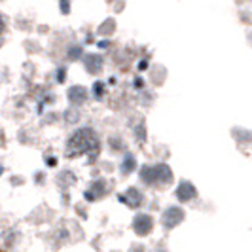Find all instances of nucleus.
I'll list each match as a JSON object with an SVG mask.
<instances>
[{
    "instance_id": "obj_13",
    "label": "nucleus",
    "mask_w": 252,
    "mask_h": 252,
    "mask_svg": "<svg viewBox=\"0 0 252 252\" xmlns=\"http://www.w3.org/2000/svg\"><path fill=\"white\" fill-rule=\"evenodd\" d=\"M59 82H64V70H59V76H57Z\"/></svg>"
},
{
    "instance_id": "obj_11",
    "label": "nucleus",
    "mask_w": 252,
    "mask_h": 252,
    "mask_svg": "<svg viewBox=\"0 0 252 252\" xmlns=\"http://www.w3.org/2000/svg\"><path fill=\"white\" fill-rule=\"evenodd\" d=\"M102 89H104V86H102L101 82H97V84H95V95H97V97L102 95Z\"/></svg>"
},
{
    "instance_id": "obj_12",
    "label": "nucleus",
    "mask_w": 252,
    "mask_h": 252,
    "mask_svg": "<svg viewBox=\"0 0 252 252\" xmlns=\"http://www.w3.org/2000/svg\"><path fill=\"white\" fill-rule=\"evenodd\" d=\"M78 55H82V48H72L70 50V57H78Z\"/></svg>"
},
{
    "instance_id": "obj_14",
    "label": "nucleus",
    "mask_w": 252,
    "mask_h": 252,
    "mask_svg": "<svg viewBox=\"0 0 252 252\" xmlns=\"http://www.w3.org/2000/svg\"><path fill=\"white\" fill-rule=\"evenodd\" d=\"M68 8H70V6H68L66 2H63V4H61V10H63V12H68Z\"/></svg>"
},
{
    "instance_id": "obj_4",
    "label": "nucleus",
    "mask_w": 252,
    "mask_h": 252,
    "mask_svg": "<svg viewBox=\"0 0 252 252\" xmlns=\"http://www.w3.org/2000/svg\"><path fill=\"white\" fill-rule=\"evenodd\" d=\"M152 227H154V220H152V216L148 215H137L135 216V220H133V229H135V233L140 235V237H144V235H148L152 231Z\"/></svg>"
},
{
    "instance_id": "obj_3",
    "label": "nucleus",
    "mask_w": 252,
    "mask_h": 252,
    "mask_svg": "<svg viewBox=\"0 0 252 252\" xmlns=\"http://www.w3.org/2000/svg\"><path fill=\"white\" fill-rule=\"evenodd\" d=\"M182 220H184V211H182L180 207H169L163 213V216H161V222H163V226L167 227V229L177 227Z\"/></svg>"
},
{
    "instance_id": "obj_6",
    "label": "nucleus",
    "mask_w": 252,
    "mask_h": 252,
    "mask_svg": "<svg viewBox=\"0 0 252 252\" xmlns=\"http://www.w3.org/2000/svg\"><path fill=\"white\" fill-rule=\"evenodd\" d=\"M88 89L84 88V86H74V88L68 89V101L76 104V106H80V104H84V102L88 101Z\"/></svg>"
},
{
    "instance_id": "obj_1",
    "label": "nucleus",
    "mask_w": 252,
    "mask_h": 252,
    "mask_svg": "<svg viewBox=\"0 0 252 252\" xmlns=\"http://www.w3.org/2000/svg\"><path fill=\"white\" fill-rule=\"evenodd\" d=\"M82 154H88L91 159H95L99 154V139H97L95 131H91L88 127L78 129L66 142V156L68 158L82 156Z\"/></svg>"
},
{
    "instance_id": "obj_5",
    "label": "nucleus",
    "mask_w": 252,
    "mask_h": 252,
    "mask_svg": "<svg viewBox=\"0 0 252 252\" xmlns=\"http://www.w3.org/2000/svg\"><path fill=\"white\" fill-rule=\"evenodd\" d=\"M195 195H197V189H195V186H193L191 182H188V180L180 182V186H178V189H177V197L180 201L182 203L191 201Z\"/></svg>"
},
{
    "instance_id": "obj_15",
    "label": "nucleus",
    "mask_w": 252,
    "mask_h": 252,
    "mask_svg": "<svg viewBox=\"0 0 252 252\" xmlns=\"http://www.w3.org/2000/svg\"><path fill=\"white\" fill-rule=\"evenodd\" d=\"M133 252H146V251H144L142 247H137V249H133Z\"/></svg>"
},
{
    "instance_id": "obj_10",
    "label": "nucleus",
    "mask_w": 252,
    "mask_h": 252,
    "mask_svg": "<svg viewBox=\"0 0 252 252\" xmlns=\"http://www.w3.org/2000/svg\"><path fill=\"white\" fill-rule=\"evenodd\" d=\"M66 120H68V124H72L74 120H78V112L76 110H68L66 112Z\"/></svg>"
},
{
    "instance_id": "obj_8",
    "label": "nucleus",
    "mask_w": 252,
    "mask_h": 252,
    "mask_svg": "<svg viewBox=\"0 0 252 252\" xmlns=\"http://www.w3.org/2000/svg\"><path fill=\"white\" fill-rule=\"evenodd\" d=\"M102 57L101 55H88L86 57V68H88L91 74H99L102 70Z\"/></svg>"
},
{
    "instance_id": "obj_2",
    "label": "nucleus",
    "mask_w": 252,
    "mask_h": 252,
    "mask_svg": "<svg viewBox=\"0 0 252 252\" xmlns=\"http://www.w3.org/2000/svg\"><path fill=\"white\" fill-rule=\"evenodd\" d=\"M140 178L146 184H169L173 180V171L169 165H146L140 171Z\"/></svg>"
},
{
    "instance_id": "obj_9",
    "label": "nucleus",
    "mask_w": 252,
    "mask_h": 252,
    "mask_svg": "<svg viewBox=\"0 0 252 252\" xmlns=\"http://www.w3.org/2000/svg\"><path fill=\"white\" fill-rule=\"evenodd\" d=\"M133 167H135V159H133L131 156H126V161L122 163V173H124V175L131 173V171H133Z\"/></svg>"
},
{
    "instance_id": "obj_7",
    "label": "nucleus",
    "mask_w": 252,
    "mask_h": 252,
    "mask_svg": "<svg viewBox=\"0 0 252 252\" xmlns=\"http://www.w3.org/2000/svg\"><path fill=\"white\" fill-rule=\"evenodd\" d=\"M120 201H124L126 205H129L131 209H137L140 203H142V193H140L137 188H129L124 195H120Z\"/></svg>"
}]
</instances>
